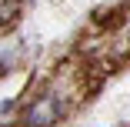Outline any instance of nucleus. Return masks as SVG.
Masks as SVG:
<instances>
[{
  "label": "nucleus",
  "instance_id": "obj_1",
  "mask_svg": "<svg viewBox=\"0 0 130 127\" xmlns=\"http://www.w3.org/2000/svg\"><path fill=\"white\" fill-rule=\"evenodd\" d=\"M60 117V100L57 97H40L37 104L27 110V124L30 127H47V124H54Z\"/></svg>",
  "mask_w": 130,
  "mask_h": 127
}]
</instances>
